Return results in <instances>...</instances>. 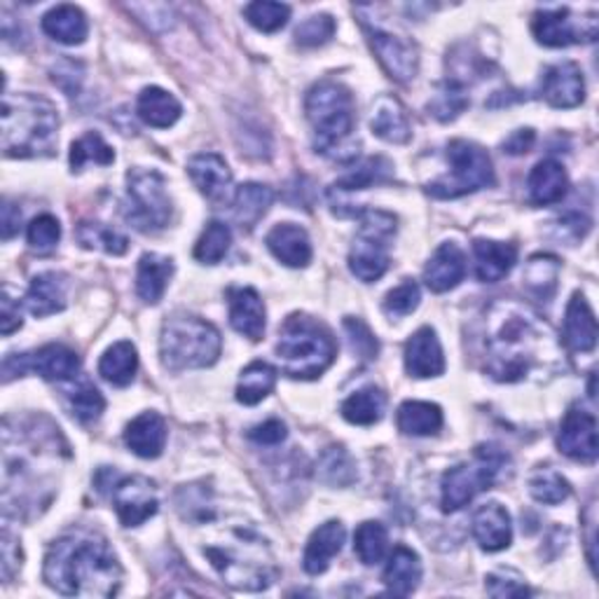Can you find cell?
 I'll list each match as a JSON object with an SVG mask.
<instances>
[{"label": "cell", "mask_w": 599, "mask_h": 599, "mask_svg": "<svg viewBox=\"0 0 599 599\" xmlns=\"http://www.w3.org/2000/svg\"><path fill=\"white\" fill-rule=\"evenodd\" d=\"M484 370L497 382H520L557 356L551 326L527 305L501 300L487 316Z\"/></svg>", "instance_id": "cell-1"}, {"label": "cell", "mask_w": 599, "mask_h": 599, "mask_svg": "<svg viewBox=\"0 0 599 599\" xmlns=\"http://www.w3.org/2000/svg\"><path fill=\"white\" fill-rule=\"evenodd\" d=\"M43 576L66 597H112L120 590L122 567L104 536L73 532L52 543Z\"/></svg>", "instance_id": "cell-2"}, {"label": "cell", "mask_w": 599, "mask_h": 599, "mask_svg": "<svg viewBox=\"0 0 599 599\" xmlns=\"http://www.w3.org/2000/svg\"><path fill=\"white\" fill-rule=\"evenodd\" d=\"M307 120L314 129L316 153L333 162H353L359 157V139L353 137L356 129V106L351 91L333 80H324L307 94Z\"/></svg>", "instance_id": "cell-3"}, {"label": "cell", "mask_w": 599, "mask_h": 599, "mask_svg": "<svg viewBox=\"0 0 599 599\" xmlns=\"http://www.w3.org/2000/svg\"><path fill=\"white\" fill-rule=\"evenodd\" d=\"M204 555L225 584L235 590H268L279 576L268 541L249 527H232L225 532V538L206 546Z\"/></svg>", "instance_id": "cell-4"}, {"label": "cell", "mask_w": 599, "mask_h": 599, "mask_svg": "<svg viewBox=\"0 0 599 599\" xmlns=\"http://www.w3.org/2000/svg\"><path fill=\"white\" fill-rule=\"evenodd\" d=\"M3 153L8 157H47L56 148L59 112L37 94H6L3 97Z\"/></svg>", "instance_id": "cell-5"}, {"label": "cell", "mask_w": 599, "mask_h": 599, "mask_svg": "<svg viewBox=\"0 0 599 599\" xmlns=\"http://www.w3.org/2000/svg\"><path fill=\"white\" fill-rule=\"evenodd\" d=\"M337 345L333 333L307 314H291L279 330L276 359L293 380H316L333 366Z\"/></svg>", "instance_id": "cell-6"}, {"label": "cell", "mask_w": 599, "mask_h": 599, "mask_svg": "<svg viewBox=\"0 0 599 599\" xmlns=\"http://www.w3.org/2000/svg\"><path fill=\"white\" fill-rule=\"evenodd\" d=\"M222 351L218 328L193 314L168 316L160 335L162 366L172 372L209 368Z\"/></svg>", "instance_id": "cell-7"}, {"label": "cell", "mask_w": 599, "mask_h": 599, "mask_svg": "<svg viewBox=\"0 0 599 599\" xmlns=\"http://www.w3.org/2000/svg\"><path fill=\"white\" fill-rule=\"evenodd\" d=\"M509 464V455L494 445H480L471 461L459 464L443 476L440 503L445 513H457L471 503L478 494L497 482L503 466Z\"/></svg>", "instance_id": "cell-8"}, {"label": "cell", "mask_w": 599, "mask_h": 599, "mask_svg": "<svg viewBox=\"0 0 599 599\" xmlns=\"http://www.w3.org/2000/svg\"><path fill=\"white\" fill-rule=\"evenodd\" d=\"M449 174L426 185V193L436 199H457L494 185V164L478 143L457 139L447 145Z\"/></svg>", "instance_id": "cell-9"}, {"label": "cell", "mask_w": 599, "mask_h": 599, "mask_svg": "<svg viewBox=\"0 0 599 599\" xmlns=\"http://www.w3.org/2000/svg\"><path fill=\"white\" fill-rule=\"evenodd\" d=\"M359 218V232H356L353 247L349 251V270L363 284H372V281L382 279L389 270V249L393 237H396L399 225L396 216L378 209L361 211Z\"/></svg>", "instance_id": "cell-10"}, {"label": "cell", "mask_w": 599, "mask_h": 599, "mask_svg": "<svg viewBox=\"0 0 599 599\" xmlns=\"http://www.w3.org/2000/svg\"><path fill=\"white\" fill-rule=\"evenodd\" d=\"M172 197L166 181L153 168H131L127 174L124 218L139 232H160L172 222Z\"/></svg>", "instance_id": "cell-11"}, {"label": "cell", "mask_w": 599, "mask_h": 599, "mask_svg": "<svg viewBox=\"0 0 599 599\" xmlns=\"http://www.w3.org/2000/svg\"><path fill=\"white\" fill-rule=\"evenodd\" d=\"M532 31L546 47H569L576 43H592L599 33L595 12L574 14L569 8H543L534 14Z\"/></svg>", "instance_id": "cell-12"}, {"label": "cell", "mask_w": 599, "mask_h": 599, "mask_svg": "<svg viewBox=\"0 0 599 599\" xmlns=\"http://www.w3.org/2000/svg\"><path fill=\"white\" fill-rule=\"evenodd\" d=\"M3 372L6 380H12L17 374L22 378L26 372H35L47 382H68L73 378H78L80 359L78 353L64 345H45L29 353L8 356L3 363Z\"/></svg>", "instance_id": "cell-13"}, {"label": "cell", "mask_w": 599, "mask_h": 599, "mask_svg": "<svg viewBox=\"0 0 599 599\" xmlns=\"http://www.w3.org/2000/svg\"><path fill=\"white\" fill-rule=\"evenodd\" d=\"M112 505L124 527H139L157 513V487L145 476L122 478L112 487Z\"/></svg>", "instance_id": "cell-14"}, {"label": "cell", "mask_w": 599, "mask_h": 599, "mask_svg": "<svg viewBox=\"0 0 599 599\" xmlns=\"http://www.w3.org/2000/svg\"><path fill=\"white\" fill-rule=\"evenodd\" d=\"M557 447L562 455H567L574 461L592 464L597 459V417L590 410L580 405L569 407L559 426Z\"/></svg>", "instance_id": "cell-15"}, {"label": "cell", "mask_w": 599, "mask_h": 599, "mask_svg": "<svg viewBox=\"0 0 599 599\" xmlns=\"http://www.w3.org/2000/svg\"><path fill=\"white\" fill-rule=\"evenodd\" d=\"M368 41L393 80L403 85L415 80L420 70V52L415 43L382 29H368Z\"/></svg>", "instance_id": "cell-16"}, {"label": "cell", "mask_w": 599, "mask_h": 599, "mask_svg": "<svg viewBox=\"0 0 599 599\" xmlns=\"http://www.w3.org/2000/svg\"><path fill=\"white\" fill-rule=\"evenodd\" d=\"M541 94L553 108H576L586 99L584 73L574 62H562L543 73Z\"/></svg>", "instance_id": "cell-17"}, {"label": "cell", "mask_w": 599, "mask_h": 599, "mask_svg": "<svg viewBox=\"0 0 599 599\" xmlns=\"http://www.w3.org/2000/svg\"><path fill=\"white\" fill-rule=\"evenodd\" d=\"M187 174H190L193 183L199 187V193L214 202L225 204L230 199L232 190V172L228 162H225L216 153H199L190 162H187Z\"/></svg>", "instance_id": "cell-18"}, {"label": "cell", "mask_w": 599, "mask_h": 599, "mask_svg": "<svg viewBox=\"0 0 599 599\" xmlns=\"http://www.w3.org/2000/svg\"><path fill=\"white\" fill-rule=\"evenodd\" d=\"M405 370L410 378H440L445 372V356L434 328H420L405 345Z\"/></svg>", "instance_id": "cell-19"}, {"label": "cell", "mask_w": 599, "mask_h": 599, "mask_svg": "<svg viewBox=\"0 0 599 599\" xmlns=\"http://www.w3.org/2000/svg\"><path fill=\"white\" fill-rule=\"evenodd\" d=\"M230 326L249 340L258 342L265 335V305L255 288L235 286L228 291Z\"/></svg>", "instance_id": "cell-20"}, {"label": "cell", "mask_w": 599, "mask_h": 599, "mask_svg": "<svg viewBox=\"0 0 599 599\" xmlns=\"http://www.w3.org/2000/svg\"><path fill=\"white\" fill-rule=\"evenodd\" d=\"M466 276L464 251L453 241H445L431 255L424 268V281L434 293H445L457 288Z\"/></svg>", "instance_id": "cell-21"}, {"label": "cell", "mask_w": 599, "mask_h": 599, "mask_svg": "<svg viewBox=\"0 0 599 599\" xmlns=\"http://www.w3.org/2000/svg\"><path fill=\"white\" fill-rule=\"evenodd\" d=\"M473 536L487 553H499L511 546L513 524L509 511L501 503H484L473 515Z\"/></svg>", "instance_id": "cell-22"}, {"label": "cell", "mask_w": 599, "mask_h": 599, "mask_svg": "<svg viewBox=\"0 0 599 599\" xmlns=\"http://www.w3.org/2000/svg\"><path fill=\"white\" fill-rule=\"evenodd\" d=\"M166 422L157 412H143L124 431L127 447L141 459H157L166 445Z\"/></svg>", "instance_id": "cell-23"}, {"label": "cell", "mask_w": 599, "mask_h": 599, "mask_svg": "<svg viewBox=\"0 0 599 599\" xmlns=\"http://www.w3.org/2000/svg\"><path fill=\"white\" fill-rule=\"evenodd\" d=\"M345 538H347V532H345L342 522L330 520V522L322 524V527H318L307 541V548L303 555L305 571L309 576L324 574L330 565V559L342 551Z\"/></svg>", "instance_id": "cell-24"}, {"label": "cell", "mask_w": 599, "mask_h": 599, "mask_svg": "<svg viewBox=\"0 0 599 599\" xmlns=\"http://www.w3.org/2000/svg\"><path fill=\"white\" fill-rule=\"evenodd\" d=\"M268 249L286 268H307L312 260V241L307 232L293 222H281L265 239Z\"/></svg>", "instance_id": "cell-25"}, {"label": "cell", "mask_w": 599, "mask_h": 599, "mask_svg": "<svg viewBox=\"0 0 599 599\" xmlns=\"http://www.w3.org/2000/svg\"><path fill=\"white\" fill-rule=\"evenodd\" d=\"M565 345L571 351H592L597 345V318L584 293H574L565 314Z\"/></svg>", "instance_id": "cell-26"}, {"label": "cell", "mask_w": 599, "mask_h": 599, "mask_svg": "<svg viewBox=\"0 0 599 599\" xmlns=\"http://www.w3.org/2000/svg\"><path fill=\"white\" fill-rule=\"evenodd\" d=\"M370 129L374 137H380L386 143H407L412 137V127L407 120V112L396 97H380L372 104Z\"/></svg>", "instance_id": "cell-27"}, {"label": "cell", "mask_w": 599, "mask_h": 599, "mask_svg": "<svg viewBox=\"0 0 599 599\" xmlns=\"http://www.w3.org/2000/svg\"><path fill=\"white\" fill-rule=\"evenodd\" d=\"M476 255V276L484 284H497L509 274L518 260L515 243H501L490 239H476L473 243Z\"/></svg>", "instance_id": "cell-28"}, {"label": "cell", "mask_w": 599, "mask_h": 599, "mask_svg": "<svg viewBox=\"0 0 599 599\" xmlns=\"http://www.w3.org/2000/svg\"><path fill=\"white\" fill-rule=\"evenodd\" d=\"M530 202L536 206H551L565 199L569 190V178L565 166L557 160H543L538 162L527 178Z\"/></svg>", "instance_id": "cell-29"}, {"label": "cell", "mask_w": 599, "mask_h": 599, "mask_svg": "<svg viewBox=\"0 0 599 599\" xmlns=\"http://www.w3.org/2000/svg\"><path fill=\"white\" fill-rule=\"evenodd\" d=\"M66 295H68V279L62 272L37 274L31 281V288L26 293V307L33 316L43 318V316L62 312L66 307Z\"/></svg>", "instance_id": "cell-30"}, {"label": "cell", "mask_w": 599, "mask_h": 599, "mask_svg": "<svg viewBox=\"0 0 599 599\" xmlns=\"http://www.w3.org/2000/svg\"><path fill=\"white\" fill-rule=\"evenodd\" d=\"M384 586L389 588V592L407 597L417 590L420 580H422V559L420 555L407 548V546H399L393 548V553L389 555L386 569L382 574Z\"/></svg>", "instance_id": "cell-31"}, {"label": "cell", "mask_w": 599, "mask_h": 599, "mask_svg": "<svg viewBox=\"0 0 599 599\" xmlns=\"http://www.w3.org/2000/svg\"><path fill=\"white\" fill-rule=\"evenodd\" d=\"M174 276V260L164 258L157 253H145L139 260V272H137V293L148 305H157L166 286L168 279Z\"/></svg>", "instance_id": "cell-32"}, {"label": "cell", "mask_w": 599, "mask_h": 599, "mask_svg": "<svg viewBox=\"0 0 599 599\" xmlns=\"http://www.w3.org/2000/svg\"><path fill=\"white\" fill-rule=\"evenodd\" d=\"M43 31L62 45H80L87 37V17L75 6H56L43 17Z\"/></svg>", "instance_id": "cell-33"}, {"label": "cell", "mask_w": 599, "mask_h": 599, "mask_svg": "<svg viewBox=\"0 0 599 599\" xmlns=\"http://www.w3.org/2000/svg\"><path fill=\"white\" fill-rule=\"evenodd\" d=\"M137 110H139V118L155 129L174 127L183 112L174 94H168L162 87H145L139 94Z\"/></svg>", "instance_id": "cell-34"}, {"label": "cell", "mask_w": 599, "mask_h": 599, "mask_svg": "<svg viewBox=\"0 0 599 599\" xmlns=\"http://www.w3.org/2000/svg\"><path fill=\"white\" fill-rule=\"evenodd\" d=\"M272 202H274L272 187L262 183H243L232 202L235 220L241 225V228L253 230L260 222V218L270 211Z\"/></svg>", "instance_id": "cell-35"}, {"label": "cell", "mask_w": 599, "mask_h": 599, "mask_svg": "<svg viewBox=\"0 0 599 599\" xmlns=\"http://www.w3.org/2000/svg\"><path fill=\"white\" fill-rule=\"evenodd\" d=\"M137 370H139V353H137V347L127 340L108 347L99 361V374L112 386H127L134 382Z\"/></svg>", "instance_id": "cell-36"}, {"label": "cell", "mask_w": 599, "mask_h": 599, "mask_svg": "<svg viewBox=\"0 0 599 599\" xmlns=\"http://www.w3.org/2000/svg\"><path fill=\"white\" fill-rule=\"evenodd\" d=\"M396 422L405 436H434L443 426V410L436 403L405 401Z\"/></svg>", "instance_id": "cell-37"}, {"label": "cell", "mask_w": 599, "mask_h": 599, "mask_svg": "<svg viewBox=\"0 0 599 599\" xmlns=\"http://www.w3.org/2000/svg\"><path fill=\"white\" fill-rule=\"evenodd\" d=\"M384 407H386V396L382 393V389L366 386V389H359L356 393H351L340 410H342V417L349 424L370 426V424H378L382 420Z\"/></svg>", "instance_id": "cell-38"}, {"label": "cell", "mask_w": 599, "mask_h": 599, "mask_svg": "<svg viewBox=\"0 0 599 599\" xmlns=\"http://www.w3.org/2000/svg\"><path fill=\"white\" fill-rule=\"evenodd\" d=\"M276 370L265 361H255L249 368H243L237 384V401L243 405H258L260 401H265L276 386Z\"/></svg>", "instance_id": "cell-39"}, {"label": "cell", "mask_w": 599, "mask_h": 599, "mask_svg": "<svg viewBox=\"0 0 599 599\" xmlns=\"http://www.w3.org/2000/svg\"><path fill=\"white\" fill-rule=\"evenodd\" d=\"M393 178V164L386 157H370L363 164H359L353 172L345 174L340 181L333 185V190L353 193V190H366L372 185H382Z\"/></svg>", "instance_id": "cell-40"}, {"label": "cell", "mask_w": 599, "mask_h": 599, "mask_svg": "<svg viewBox=\"0 0 599 599\" xmlns=\"http://www.w3.org/2000/svg\"><path fill=\"white\" fill-rule=\"evenodd\" d=\"M316 476L330 487H349L351 482H356V478H359V473H356V464L345 447H328L322 459H318Z\"/></svg>", "instance_id": "cell-41"}, {"label": "cell", "mask_w": 599, "mask_h": 599, "mask_svg": "<svg viewBox=\"0 0 599 599\" xmlns=\"http://www.w3.org/2000/svg\"><path fill=\"white\" fill-rule=\"evenodd\" d=\"M389 548V532L380 522H363L353 534V551L363 565H380Z\"/></svg>", "instance_id": "cell-42"}, {"label": "cell", "mask_w": 599, "mask_h": 599, "mask_svg": "<svg viewBox=\"0 0 599 599\" xmlns=\"http://www.w3.org/2000/svg\"><path fill=\"white\" fill-rule=\"evenodd\" d=\"M466 108H468V97H466L464 85L449 78L436 87L434 97H431L428 101V112L440 122L459 118Z\"/></svg>", "instance_id": "cell-43"}, {"label": "cell", "mask_w": 599, "mask_h": 599, "mask_svg": "<svg viewBox=\"0 0 599 599\" xmlns=\"http://www.w3.org/2000/svg\"><path fill=\"white\" fill-rule=\"evenodd\" d=\"M557 272H559V262L553 255H534L530 260L527 270H524V286L527 291L538 297V300H548L555 288H557Z\"/></svg>", "instance_id": "cell-44"}, {"label": "cell", "mask_w": 599, "mask_h": 599, "mask_svg": "<svg viewBox=\"0 0 599 599\" xmlns=\"http://www.w3.org/2000/svg\"><path fill=\"white\" fill-rule=\"evenodd\" d=\"M230 243H232V230L225 222L214 220L206 225V230L195 243V258L204 262V265H216V262H220L225 255H228Z\"/></svg>", "instance_id": "cell-45"}, {"label": "cell", "mask_w": 599, "mask_h": 599, "mask_svg": "<svg viewBox=\"0 0 599 599\" xmlns=\"http://www.w3.org/2000/svg\"><path fill=\"white\" fill-rule=\"evenodd\" d=\"M68 407L73 412L75 420H80L83 424H91L101 417V412L106 407V401L101 396V391L94 386L89 380H83L75 384L68 393Z\"/></svg>", "instance_id": "cell-46"}, {"label": "cell", "mask_w": 599, "mask_h": 599, "mask_svg": "<svg viewBox=\"0 0 599 599\" xmlns=\"http://www.w3.org/2000/svg\"><path fill=\"white\" fill-rule=\"evenodd\" d=\"M78 241L85 249H97L110 255H124L129 249V239L101 222H83L78 228Z\"/></svg>", "instance_id": "cell-47"}, {"label": "cell", "mask_w": 599, "mask_h": 599, "mask_svg": "<svg viewBox=\"0 0 599 599\" xmlns=\"http://www.w3.org/2000/svg\"><path fill=\"white\" fill-rule=\"evenodd\" d=\"M530 492L538 503L555 505L569 499L571 487L567 478L557 473L555 468H541V471H536L530 480Z\"/></svg>", "instance_id": "cell-48"}, {"label": "cell", "mask_w": 599, "mask_h": 599, "mask_svg": "<svg viewBox=\"0 0 599 599\" xmlns=\"http://www.w3.org/2000/svg\"><path fill=\"white\" fill-rule=\"evenodd\" d=\"M87 162L101 164V166H108V164L116 162V153H112V148L99 134H94V131L70 145V168L73 172H80Z\"/></svg>", "instance_id": "cell-49"}, {"label": "cell", "mask_w": 599, "mask_h": 599, "mask_svg": "<svg viewBox=\"0 0 599 599\" xmlns=\"http://www.w3.org/2000/svg\"><path fill=\"white\" fill-rule=\"evenodd\" d=\"M249 24L262 33H274L284 29L291 19V8L284 3H251L243 10Z\"/></svg>", "instance_id": "cell-50"}, {"label": "cell", "mask_w": 599, "mask_h": 599, "mask_svg": "<svg viewBox=\"0 0 599 599\" xmlns=\"http://www.w3.org/2000/svg\"><path fill=\"white\" fill-rule=\"evenodd\" d=\"M29 247L37 253H47L52 251L56 243H59L62 239V225L59 220H56L54 216L50 214H43V216H37L31 220L29 225Z\"/></svg>", "instance_id": "cell-51"}, {"label": "cell", "mask_w": 599, "mask_h": 599, "mask_svg": "<svg viewBox=\"0 0 599 599\" xmlns=\"http://www.w3.org/2000/svg\"><path fill=\"white\" fill-rule=\"evenodd\" d=\"M333 35L335 19L330 14H316L305 19V22L295 29V43L300 47H318L326 45Z\"/></svg>", "instance_id": "cell-52"}, {"label": "cell", "mask_w": 599, "mask_h": 599, "mask_svg": "<svg viewBox=\"0 0 599 599\" xmlns=\"http://www.w3.org/2000/svg\"><path fill=\"white\" fill-rule=\"evenodd\" d=\"M420 300H422V293H420V286L415 284L412 279H405L401 286L393 288L386 300H384V312L391 316V318H401V316H407L415 312L420 307Z\"/></svg>", "instance_id": "cell-53"}, {"label": "cell", "mask_w": 599, "mask_h": 599, "mask_svg": "<svg viewBox=\"0 0 599 599\" xmlns=\"http://www.w3.org/2000/svg\"><path fill=\"white\" fill-rule=\"evenodd\" d=\"M345 330L349 335V342H351L353 353H359L361 359H366V361H370V359H374V356H378L380 345H378V340H374L372 330L361 322V318L347 316L345 318Z\"/></svg>", "instance_id": "cell-54"}, {"label": "cell", "mask_w": 599, "mask_h": 599, "mask_svg": "<svg viewBox=\"0 0 599 599\" xmlns=\"http://www.w3.org/2000/svg\"><path fill=\"white\" fill-rule=\"evenodd\" d=\"M487 592L492 597H527L532 590L524 586V580L513 571H497L487 576Z\"/></svg>", "instance_id": "cell-55"}, {"label": "cell", "mask_w": 599, "mask_h": 599, "mask_svg": "<svg viewBox=\"0 0 599 599\" xmlns=\"http://www.w3.org/2000/svg\"><path fill=\"white\" fill-rule=\"evenodd\" d=\"M52 80L68 97H78L80 85H83V64L73 59H62L52 68Z\"/></svg>", "instance_id": "cell-56"}, {"label": "cell", "mask_w": 599, "mask_h": 599, "mask_svg": "<svg viewBox=\"0 0 599 599\" xmlns=\"http://www.w3.org/2000/svg\"><path fill=\"white\" fill-rule=\"evenodd\" d=\"M286 436H288L286 424L279 422V420H268L249 431V438L258 445H279V443L286 440Z\"/></svg>", "instance_id": "cell-57"}, {"label": "cell", "mask_w": 599, "mask_h": 599, "mask_svg": "<svg viewBox=\"0 0 599 599\" xmlns=\"http://www.w3.org/2000/svg\"><path fill=\"white\" fill-rule=\"evenodd\" d=\"M534 141H536V134L532 129H518V131H513L509 139L503 141V153L524 155V153H530Z\"/></svg>", "instance_id": "cell-58"}, {"label": "cell", "mask_w": 599, "mask_h": 599, "mask_svg": "<svg viewBox=\"0 0 599 599\" xmlns=\"http://www.w3.org/2000/svg\"><path fill=\"white\" fill-rule=\"evenodd\" d=\"M17 328H22V314H19V305L14 307L12 297L3 295V318H0V330H3V335H12Z\"/></svg>", "instance_id": "cell-59"}, {"label": "cell", "mask_w": 599, "mask_h": 599, "mask_svg": "<svg viewBox=\"0 0 599 599\" xmlns=\"http://www.w3.org/2000/svg\"><path fill=\"white\" fill-rule=\"evenodd\" d=\"M22 211H19V206H14L12 202H6L3 204V239H12L19 228H22Z\"/></svg>", "instance_id": "cell-60"}]
</instances>
